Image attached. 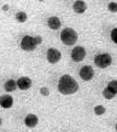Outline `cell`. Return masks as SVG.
Segmentation results:
<instances>
[{
	"label": "cell",
	"instance_id": "277c9868",
	"mask_svg": "<svg viewBox=\"0 0 117 132\" xmlns=\"http://www.w3.org/2000/svg\"><path fill=\"white\" fill-rule=\"evenodd\" d=\"M36 43L34 40V36H29V35H25L22 41H21V47L23 48L24 51H33L36 48Z\"/></svg>",
	"mask_w": 117,
	"mask_h": 132
},
{
	"label": "cell",
	"instance_id": "e0dca14e",
	"mask_svg": "<svg viewBox=\"0 0 117 132\" xmlns=\"http://www.w3.org/2000/svg\"><path fill=\"white\" fill-rule=\"evenodd\" d=\"M105 112H106V109H105V107H103V105H97V107L94 108V113H95L97 115H103V114H105Z\"/></svg>",
	"mask_w": 117,
	"mask_h": 132
},
{
	"label": "cell",
	"instance_id": "ba28073f",
	"mask_svg": "<svg viewBox=\"0 0 117 132\" xmlns=\"http://www.w3.org/2000/svg\"><path fill=\"white\" fill-rule=\"evenodd\" d=\"M17 87H20V90H28L32 87V80L27 76H22L17 80Z\"/></svg>",
	"mask_w": 117,
	"mask_h": 132
},
{
	"label": "cell",
	"instance_id": "5bb4252c",
	"mask_svg": "<svg viewBox=\"0 0 117 132\" xmlns=\"http://www.w3.org/2000/svg\"><path fill=\"white\" fill-rule=\"evenodd\" d=\"M27 18H28V16H27L25 12H17L16 13V20L20 23H24L25 21H27Z\"/></svg>",
	"mask_w": 117,
	"mask_h": 132
},
{
	"label": "cell",
	"instance_id": "ffe728a7",
	"mask_svg": "<svg viewBox=\"0 0 117 132\" xmlns=\"http://www.w3.org/2000/svg\"><path fill=\"white\" fill-rule=\"evenodd\" d=\"M40 93L42 96H48L50 95V90L47 87H41L40 88Z\"/></svg>",
	"mask_w": 117,
	"mask_h": 132
},
{
	"label": "cell",
	"instance_id": "44dd1931",
	"mask_svg": "<svg viewBox=\"0 0 117 132\" xmlns=\"http://www.w3.org/2000/svg\"><path fill=\"white\" fill-rule=\"evenodd\" d=\"M34 40H35V43H36V45H37V44H41V43H42V38H41L40 35L34 36Z\"/></svg>",
	"mask_w": 117,
	"mask_h": 132
},
{
	"label": "cell",
	"instance_id": "603a6c76",
	"mask_svg": "<svg viewBox=\"0 0 117 132\" xmlns=\"http://www.w3.org/2000/svg\"><path fill=\"white\" fill-rule=\"evenodd\" d=\"M1 124H3V120H1V118H0V126H1Z\"/></svg>",
	"mask_w": 117,
	"mask_h": 132
},
{
	"label": "cell",
	"instance_id": "30bf717a",
	"mask_svg": "<svg viewBox=\"0 0 117 132\" xmlns=\"http://www.w3.org/2000/svg\"><path fill=\"white\" fill-rule=\"evenodd\" d=\"M37 122H39V119H37V116L35 115V114H28V115L25 116L24 119V124L27 127H35L37 125Z\"/></svg>",
	"mask_w": 117,
	"mask_h": 132
},
{
	"label": "cell",
	"instance_id": "4fadbf2b",
	"mask_svg": "<svg viewBox=\"0 0 117 132\" xmlns=\"http://www.w3.org/2000/svg\"><path fill=\"white\" fill-rule=\"evenodd\" d=\"M4 88H5V91L6 92H13L17 88V81L10 79V80H7L6 82H5Z\"/></svg>",
	"mask_w": 117,
	"mask_h": 132
},
{
	"label": "cell",
	"instance_id": "d6986e66",
	"mask_svg": "<svg viewBox=\"0 0 117 132\" xmlns=\"http://www.w3.org/2000/svg\"><path fill=\"white\" fill-rule=\"evenodd\" d=\"M111 39H112V41L117 45V28L111 30Z\"/></svg>",
	"mask_w": 117,
	"mask_h": 132
},
{
	"label": "cell",
	"instance_id": "9a60e30c",
	"mask_svg": "<svg viewBox=\"0 0 117 132\" xmlns=\"http://www.w3.org/2000/svg\"><path fill=\"white\" fill-rule=\"evenodd\" d=\"M103 96H104L106 100H112V98L116 96V95H115V93H113L111 90H109V88L106 87L104 91H103Z\"/></svg>",
	"mask_w": 117,
	"mask_h": 132
},
{
	"label": "cell",
	"instance_id": "7402d4cb",
	"mask_svg": "<svg viewBox=\"0 0 117 132\" xmlns=\"http://www.w3.org/2000/svg\"><path fill=\"white\" fill-rule=\"evenodd\" d=\"M3 10H4V11H7V10H8V5H4V6H3Z\"/></svg>",
	"mask_w": 117,
	"mask_h": 132
},
{
	"label": "cell",
	"instance_id": "3957f363",
	"mask_svg": "<svg viewBox=\"0 0 117 132\" xmlns=\"http://www.w3.org/2000/svg\"><path fill=\"white\" fill-rule=\"evenodd\" d=\"M112 62V58L109 53H100L94 57V63L98 65L99 68H108Z\"/></svg>",
	"mask_w": 117,
	"mask_h": 132
},
{
	"label": "cell",
	"instance_id": "cb8c5ba5",
	"mask_svg": "<svg viewBox=\"0 0 117 132\" xmlns=\"http://www.w3.org/2000/svg\"><path fill=\"white\" fill-rule=\"evenodd\" d=\"M116 131H117V124H116Z\"/></svg>",
	"mask_w": 117,
	"mask_h": 132
},
{
	"label": "cell",
	"instance_id": "9c48e42d",
	"mask_svg": "<svg viewBox=\"0 0 117 132\" xmlns=\"http://www.w3.org/2000/svg\"><path fill=\"white\" fill-rule=\"evenodd\" d=\"M0 105L5 109L11 108V107L13 105L12 96H10V95H3V96L0 97Z\"/></svg>",
	"mask_w": 117,
	"mask_h": 132
},
{
	"label": "cell",
	"instance_id": "ac0fdd59",
	"mask_svg": "<svg viewBox=\"0 0 117 132\" xmlns=\"http://www.w3.org/2000/svg\"><path fill=\"white\" fill-rule=\"evenodd\" d=\"M108 9H109L111 12H117V4L116 3H109Z\"/></svg>",
	"mask_w": 117,
	"mask_h": 132
},
{
	"label": "cell",
	"instance_id": "5b68a950",
	"mask_svg": "<svg viewBox=\"0 0 117 132\" xmlns=\"http://www.w3.org/2000/svg\"><path fill=\"white\" fill-rule=\"evenodd\" d=\"M86 57V50L82 46H75L71 51V58L75 62H81Z\"/></svg>",
	"mask_w": 117,
	"mask_h": 132
},
{
	"label": "cell",
	"instance_id": "8992f818",
	"mask_svg": "<svg viewBox=\"0 0 117 132\" xmlns=\"http://www.w3.org/2000/svg\"><path fill=\"white\" fill-rule=\"evenodd\" d=\"M80 76L82 80L85 81H89L93 79V76H94V70L91 65H85V67H82L80 70Z\"/></svg>",
	"mask_w": 117,
	"mask_h": 132
},
{
	"label": "cell",
	"instance_id": "7c38bea8",
	"mask_svg": "<svg viewBox=\"0 0 117 132\" xmlns=\"http://www.w3.org/2000/svg\"><path fill=\"white\" fill-rule=\"evenodd\" d=\"M74 11L76 12V13H83L86 11V9H87V5H86L85 1H82V0H77L74 3Z\"/></svg>",
	"mask_w": 117,
	"mask_h": 132
},
{
	"label": "cell",
	"instance_id": "2e32d148",
	"mask_svg": "<svg viewBox=\"0 0 117 132\" xmlns=\"http://www.w3.org/2000/svg\"><path fill=\"white\" fill-rule=\"evenodd\" d=\"M108 88H109V90H111L115 95H117V80L110 81L109 85H108Z\"/></svg>",
	"mask_w": 117,
	"mask_h": 132
},
{
	"label": "cell",
	"instance_id": "d4e9b609",
	"mask_svg": "<svg viewBox=\"0 0 117 132\" xmlns=\"http://www.w3.org/2000/svg\"><path fill=\"white\" fill-rule=\"evenodd\" d=\"M39 1H44V0H39Z\"/></svg>",
	"mask_w": 117,
	"mask_h": 132
},
{
	"label": "cell",
	"instance_id": "8fae6325",
	"mask_svg": "<svg viewBox=\"0 0 117 132\" xmlns=\"http://www.w3.org/2000/svg\"><path fill=\"white\" fill-rule=\"evenodd\" d=\"M47 24H48V28L53 29V30H56V29H59L61 28V20L56 16H52L50 17L48 21H47Z\"/></svg>",
	"mask_w": 117,
	"mask_h": 132
},
{
	"label": "cell",
	"instance_id": "7a4b0ae2",
	"mask_svg": "<svg viewBox=\"0 0 117 132\" xmlns=\"http://www.w3.org/2000/svg\"><path fill=\"white\" fill-rule=\"evenodd\" d=\"M61 39L65 45H74L77 41V33L71 28H65L61 33Z\"/></svg>",
	"mask_w": 117,
	"mask_h": 132
},
{
	"label": "cell",
	"instance_id": "52a82bcc",
	"mask_svg": "<svg viewBox=\"0 0 117 132\" xmlns=\"http://www.w3.org/2000/svg\"><path fill=\"white\" fill-rule=\"evenodd\" d=\"M62 58V53L57 48H48L47 51V61L50 63H57Z\"/></svg>",
	"mask_w": 117,
	"mask_h": 132
},
{
	"label": "cell",
	"instance_id": "6da1fadb",
	"mask_svg": "<svg viewBox=\"0 0 117 132\" xmlns=\"http://www.w3.org/2000/svg\"><path fill=\"white\" fill-rule=\"evenodd\" d=\"M58 90L63 95H73L79 90V84L70 75H63L58 82Z\"/></svg>",
	"mask_w": 117,
	"mask_h": 132
}]
</instances>
